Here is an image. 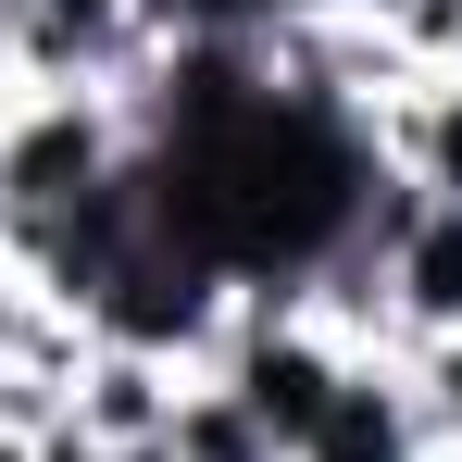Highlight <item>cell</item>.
<instances>
[{
  "label": "cell",
  "instance_id": "6da1fadb",
  "mask_svg": "<svg viewBox=\"0 0 462 462\" xmlns=\"http://www.w3.org/2000/svg\"><path fill=\"white\" fill-rule=\"evenodd\" d=\"M350 213V151L275 100H188V151L162 162V226L213 263H288Z\"/></svg>",
  "mask_w": 462,
  "mask_h": 462
},
{
  "label": "cell",
  "instance_id": "7a4b0ae2",
  "mask_svg": "<svg viewBox=\"0 0 462 462\" xmlns=\"http://www.w3.org/2000/svg\"><path fill=\"white\" fill-rule=\"evenodd\" d=\"M250 400H263V425H325V375H312L300 350H263V375H250Z\"/></svg>",
  "mask_w": 462,
  "mask_h": 462
},
{
  "label": "cell",
  "instance_id": "277c9868",
  "mask_svg": "<svg viewBox=\"0 0 462 462\" xmlns=\"http://www.w3.org/2000/svg\"><path fill=\"white\" fill-rule=\"evenodd\" d=\"M412 300H425V312H462V226H438V237H425V263H412Z\"/></svg>",
  "mask_w": 462,
  "mask_h": 462
},
{
  "label": "cell",
  "instance_id": "3957f363",
  "mask_svg": "<svg viewBox=\"0 0 462 462\" xmlns=\"http://www.w3.org/2000/svg\"><path fill=\"white\" fill-rule=\"evenodd\" d=\"M312 450H325V462H400V438H387V412H375V400H325Z\"/></svg>",
  "mask_w": 462,
  "mask_h": 462
},
{
  "label": "cell",
  "instance_id": "5b68a950",
  "mask_svg": "<svg viewBox=\"0 0 462 462\" xmlns=\"http://www.w3.org/2000/svg\"><path fill=\"white\" fill-rule=\"evenodd\" d=\"M450 175H462V125H450Z\"/></svg>",
  "mask_w": 462,
  "mask_h": 462
}]
</instances>
